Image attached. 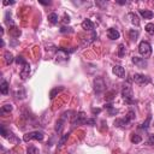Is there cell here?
Returning a JSON list of instances; mask_svg holds the SVG:
<instances>
[{
  "label": "cell",
  "mask_w": 154,
  "mask_h": 154,
  "mask_svg": "<svg viewBox=\"0 0 154 154\" xmlns=\"http://www.w3.org/2000/svg\"><path fill=\"white\" fill-rule=\"evenodd\" d=\"M130 141L132 142V143H140L141 141H142V137L140 136V135H137V134H131V136H130Z\"/></svg>",
  "instance_id": "cell-25"
},
{
  "label": "cell",
  "mask_w": 154,
  "mask_h": 154,
  "mask_svg": "<svg viewBox=\"0 0 154 154\" xmlns=\"http://www.w3.org/2000/svg\"><path fill=\"white\" fill-rule=\"evenodd\" d=\"M81 25H82V28H83L84 30H88V31H90V30L94 29V23H93L90 19H84Z\"/></svg>",
  "instance_id": "cell-14"
},
{
  "label": "cell",
  "mask_w": 154,
  "mask_h": 154,
  "mask_svg": "<svg viewBox=\"0 0 154 154\" xmlns=\"http://www.w3.org/2000/svg\"><path fill=\"white\" fill-rule=\"evenodd\" d=\"M57 61H61V60H67L69 59V53H67V51L66 49H63V48H60V49H58V52H57Z\"/></svg>",
  "instance_id": "cell-11"
},
{
  "label": "cell",
  "mask_w": 154,
  "mask_h": 154,
  "mask_svg": "<svg viewBox=\"0 0 154 154\" xmlns=\"http://www.w3.org/2000/svg\"><path fill=\"white\" fill-rule=\"evenodd\" d=\"M150 120H152V117H150V116H148V118L146 119V122H144V123H142L140 128H141V129H144V130H147V129H148V126H149V123H150Z\"/></svg>",
  "instance_id": "cell-31"
},
{
  "label": "cell",
  "mask_w": 154,
  "mask_h": 154,
  "mask_svg": "<svg viewBox=\"0 0 154 154\" xmlns=\"http://www.w3.org/2000/svg\"><path fill=\"white\" fill-rule=\"evenodd\" d=\"M129 17H130V20H131V23H132L134 25H136V26L140 25V19H138V17H137L136 13L131 12V13H129Z\"/></svg>",
  "instance_id": "cell-19"
},
{
  "label": "cell",
  "mask_w": 154,
  "mask_h": 154,
  "mask_svg": "<svg viewBox=\"0 0 154 154\" xmlns=\"http://www.w3.org/2000/svg\"><path fill=\"white\" fill-rule=\"evenodd\" d=\"M19 75H20L22 79H26L29 77V75H30V65H29V63H26L25 65L22 66V69L19 71Z\"/></svg>",
  "instance_id": "cell-9"
},
{
  "label": "cell",
  "mask_w": 154,
  "mask_h": 154,
  "mask_svg": "<svg viewBox=\"0 0 154 154\" xmlns=\"http://www.w3.org/2000/svg\"><path fill=\"white\" fill-rule=\"evenodd\" d=\"M87 116H85V113L84 112H79L76 117H75V119H73V122H72V125H81V124H85V122H87Z\"/></svg>",
  "instance_id": "cell-7"
},
{
  "label": "cell",
  "mask_w": 154,
  "mask_h": 154,
  "mask_svg": "<svg viewBox=\"0 0 154 154\" xmlns=\"http://www.w3.org/2000/svg\"><path fill=\"white\" fill-rule=\"evenodd\" d=\"M91 112L95 114V113H100V112H101V109H100V108H93V109H91Z\"/></svg>",
  "instance_id": "cell-39"
},
{
  "label": "cell",
  "mask_w": 154,
  "mask_h": 154,
  "mask_svg": "<svg viewBox=\"0 0 154 154\" xmlns=\"http://www.w3.org/2000/svg\"><path fill=\"white\" fill-rule=\"evenodd\" d=\"M0 132H1V136H2L4 138L8 140L10 142H18V138L13 135L12 131L7 130V129L5 128V125H1V128H0Z\"/></svg>",
  "instance_id": "cell-4"
},
{
  "label": "cell",
  "mask_w": 154,
  "mask_h": 154,
  "mask_svg": "<svg viewBox=\"0 0 154 154\" xmlns=\"http://www.w3.org/2000/svg\"><path fill=\"white\" fill-rule=\"evenodd\" d=\"M63 22H64V23H65V24H66V23H67V24H69V23H70V17H69V16H67V14H66V13H65V14H64V19H63Z\"/></svg>",
  "instance_id": "cell-38"
},
{
  "label": "cell",
  "mask_w": 154,
  "mask_h": 154,
  "mask_svg": "<svg viewBox=\"0 0 154 154\" xmlns=\"http://www.w3.org/2000/svg\"><path fill=\"white\" fill-rule=\"evenodd\" d=\"M124 55H125V46L123 43H120L119 47H118V57L119 58H123Z\"/></svg>",
  "instance_id": "cell-29"
},
{
  "label": "cell",
  "mask_w": 154,
  "mask_h": 154,
  "mask_svg": "<svg viewBox=\"0 0 154 154\" xmlns=\"http://www.w3.org/2000/svg\"><path fill=\"white\" fill-rule=\"evenodd\" d=\"M23 140L25 142H29L31 140H36V141H42L43 140V132L42 131H30V132H26L24 136H23Z\"/></svg>",
  "instance_id": "cell-2"
},
{
  "label": "cell",
  "mask_w": 154,
  "mask_h": 154,
  "mask_svg": "<svg viewBox=\"0 0 154 154\" xmlns=\"http://www.w3.org/2000/svg\"><path fill=\"white\" fill-rule=\"evenodd\" d=\"M73 30H72V28H70V26H63L61 29H60V32H72Z\"/></svg>",
  "instance_id": "cell-36"
},
{
  "label": "cell",
  "mask_w": 154,
  "mask_h": 154,
  "mask_svg": "<svg viewBox=\"0 0 154 154\" xmlns=\"http://www.w3.org/2000/svg\"><path fill=\"white\" fill-rule=\"evenodd\" d=\"M105 108H107V109H108V114H109V116H114V114H117V113H118V109H116L111 103L105 105Z\"/></svg>",
  "instance_id": "cell-24"
},
{
  "label": "cell",
  "mask_w": 154,
  "mask_h": 154,
  "mask_svg": "<svg viewBox=\"0 0 154 154\" xmlns=\"http://www.w3.org/2000/svg\"><path fill=\"white\" fill-rule=\"evenodd\" d=\"M6 23H7L8 25H13V20H12V18H11L10 12H6Z\"/></svg>",
  "instance_id": "cell-34"
},
{
  "label": "cell",
  "mask_w": 154,
  "mask_h": 154,
  "mask_svg": "<svg viewBox=\"0 0 154 154\" xmlns=\"http://www.w3.org/2000/svg\"><path fill=\"white\" fill-rule=\"evenodd\" d=\"M107 36H108L109 40H117V38H119L120 34H119V31H118L117 29L109 28V29L107 30Z\"/></svg>",
  "instance_id": "cell-13"
},
{
  "label": "cell",
  "mask_w": 154,
  "mask_h": 154,
  "mask_svg": "<svg viewBox=\"0 0 154 154\" xmlns=\"http://www.w3.org/2000/svg\"><path fill=\"white\" fill-rule=\"evenodd\" d=\"M144 29H146V31H147L148 34L154 35V23H148V24H146Z\"/></svg>",
  "instance_id": "cell-28"
},
{
  "label": "cell",
  "mask_w": 154,
  "mask_h": 154,
  "mask_svg": "<svg viewBox=\"0 0 154 154\" xmlns=\"http://www.w3.org/2000/svg\"><path fill=\"white\" fill-rule=\"evenodd\" d=\"M85 124H87V125H95V119H93V118H88L87 122H85Z\"/></svg>",
  "instance_id": "cell-37"
},
{
  "label": "cell",
  "mask_w": 154,
  "mask_h": 154,
  "mask_svg": "<svg viewBox=\"0 0 154 154\" xmlns=\"http://www.w3.org/2000/svg\"><path fill=\"white\" fill-rule=\"evenodd\" d=\"M147 143L150 144V146H154V134H150V135L148 136V141H147Z\"/></svg>",
  "instance_id": "cell-35"
},
{
  "label": "cell",
  "mask_w": 154,
  "mask_h": 154,
  "mask_svg": "<svg viewBox=\"0 0 154 154\" xmlns=\"http://www.w3.org/2000/svg\"><path fill=\"white\" fill-rule=\"evenodd\" d=\"M16 96H17V99H20V100L25 99V96H26V91H25V89H24V88H20L19 90H17Z\"/></svg>",
  "instance_id": "cell-22"
},
{
  "label": "cell",
  "mask_w": 154,
  "mask_h": 154,
  "mask_svg": "<svg viewBox=\"0 0 154 154\" xmlns=\"http://www.w3.org/2000/svg\"><path fill=\"white\" fill-rule=\"evenodd\" d=\"M129 123H130V120H128L126 118H123V119H117L114 122V125L118 128H126L129 125Z\"/></svg>",
  "instance_id": "cell-16"
},
{
  "label": "cell",
  "mask_w": 154,
  "mask_h": 154,
  "mask_svg": "<svg viewBox=\"0 0 154 154\" xmlns=\"http://www.w3.org/2000/svg\"><path fill=\"white\" fill-rule=\"evenodd\" d=\"M67 137H69V132H67V134H64V135H63V137L60 138V141H59V143H58V144H59V147H61V146H63V144L65 143V141L67 140Z\"/></svg>",
  "instance_id": "cell-33"
},
{
  "label": "cell",
  "mask_w": 154,
  "mask_h": 154,
  "mask_svg": "<svg viewBox=\"0 0 154 154\" xmlns=\"http://www.w3.org/2000/svg\"><path fill=\"white\" fill-rule=\"evenodd\" d=\"M122 96L123 99L131 103L132 102V97H134V94H132V88L130 87V84H124L123 85V89H122Z\"/></svg>",
  "instance_id": "cell-3"
},
{
  "label": "cell",
  "mask_w": 154,
  "mask_h": 154,
  "mask_svg": "<svg viewBox=\"0 0 154 154\" xmlns=\"http://www.w3.org/2000/svg\"><path fill=\"white\" fill-rule=\"evenodd\" d=\"M0 91H1V94H4V95H6V94L8 93V83H7L6 81H2V82H1V84H0Z\"/></svg>",
  "instance_id": "cell-21"
},
{
  "label": "cell",
  "mask_w": 154,
  "mask_h": 154,
  "mask_svg": "<svg viewBox=\"0 0 154 154\" xmlns=\"http://www.w3.org/2000/svg\"><path fill=\"white\" fill-rule=\"evenodd\" d=\"M4 59H5V63H6V65H10V64H12L13 61H14V57H13V54L11 53V52H8V51H6L5 53H4Z\"/></svg>",
  "instance_id": "cell-15"
},
{
  "label": "cell",
  "mask_w": 154,
  "mask_h": 154,
  "mask_svg": "<svg viewBox=\"0 0 154 154\" xmlns=\"http://www.w3.org/2000/svg\"><path fill=\"white\" fill-rule=\"evenodd\" d=\"M11 36H13V37H18L19 35H20V30L19 29H17L16 26H13L12 29H11Z\"/></svg>",
  "instance_id": "cell-32"
},
{
  "label": "cell",
  "mask_w": 154,
  "mask_h": 154,
  "mask_svg": "<svg viewBox=\"0 0 154 154\" xmlns=\"http://www.w3.org/2000/svg\"><path fill=\"white\" fill-rule=\"evenodd\" d=\"M26 154H40V150L35 146H29L26 149Z\"/></svg>",
  "instance_id": "cell-27"
},
{
  "label": "cell",
  "mask_w": 154,
  "mask_h": 154,
  "mask_svg": "<svg viewBox=\"0 0 154 154\" xmlns=\"http://www.w3.org/2000/svg\"><path fill=\"white\" fill-rule=\"evenodd\" d=\"M138 12H140V14H141L144 19H150V18L153 17V14H154L150 10H140Z\"/></svg>",
  "instance_id": "cell-17"
},
{
  "label": "cell",
  "mask_w": 154,
  "mask_h": 154,
  "mask_svg": "<svg viewBox=\"0 0 154 154\" xmlns=\"http://www.w3.org/2000/svg\"><path fill=\"white\" fill-rule=\"evenodd\" d=\"M48 20H49L52 24H57V23L59 22V17H58V14H57V13L52 12V13H49V14H48Z\"/></svg>",
  "instance_id": "cell-20"
},
{
  "label": "cell",
  "mask_w": 154,
  "mask_h": 154,
  "mask_svg": "<svg viewBox=\"0 0 154 154\" xmlns=\"http://www.w3.org/2000/svg\"><path fill=\"white\" fill-rule=\"evenodd\" d=\"M132 63L137 66V67H140V69H144V67H147V65H148V63H147V60L144 59V58H140V57H132Z\"/></svg>",
  "instance_id": "cell-8"
},
{
  "label": "cell",
  "mask_w": 154,
  "mask_h": 154,
  "mask_svg": "<svg viewBox=\"0 0 154 154\" xmlns=\"http://www.w3.org/2000/svg\"><path fill=\"white\" fill-rule=\"evenodd\" d=\"M12 105L11 103H6L4 106H1V114H5V113H10L12 111Z\"/></svg>",
  "instance_id": "cell-23"
},
{
  "label": "cell",
  "mask_w": 154,
  "mask_h": 154,
  "mask_svg": "<svg viewBox=\"0 0 154 154\" xmlns=\"http://www.w3.org/2000/svg\"><path fill=\"white\" fill-rule=\"evenodd\" d=\"M138 52L143 58H149L152 54V46L148 41H141L138 45Z\"/></svg>",
  "instance_id": "cell-1"
},
{
  "label": "cell",
  "mask_w": 154,
  "mask_h": 154,
  "mask_svg": "<svg viewBox=\"0 0 154 154\" xmlns=\"http://www.w3.org/2000/svg\"><path fill=\"white\" fill-rule=\"evenodd\" d=\"M105 89H106V83H105L103 78H102V77H96V78L94 79V90H95V93L100 94V93H102Z\"/></svg>",
  "instance_id": "cell-5"
},
{
  "label": "cell",
  "mask_w": 154,
  "mask_h": 154,
  "mask_svg": "<svg viewBox=\"0 0 154 154\" xmlns=\"http://www.w3.org/2000/svg\"><path fill=\"white\" fill-rule=\"evenodd\" d=\"M14 61H16L18 65H22V66H23V65H25V64L28 63V61H26V60L23 58V55H18V57H16Z\"/></svg>",
  "instance_id": "cell-30"
},
{
  "label": "cell",
  "mask_w": 154,
  "mask_h": 154,
  "mask_svg": "<svg viewBox=\"0 0 154 154\" xmlns=\"http://www.w3.org/2000/svg\"><path fill=\"white\" fill-rule=\"evenodd\" d=\"M138 35H140V32H138V30H135V29H131V30L129 31V36H130V38H131L132 41H136V40H137V37H138Z\"/></svg>",
  "instance_id": "cell-26"
},
{
  "label": "cell",
  "mask_w": 154,
  "mask_h": 154,
  "mask_svg": "<svg viewBox=\"0 0 154 154\" xmlns=\"http://www.w3.org/2000/svg\"><path fill=\"white\" fill-rule=\"evenodd\" d=\"M118 4H120V5H124V4H126V1H118Z\"/></svg>",
  "instance_id": "cell-41"
},
{
  "label": "cell",
  "mask_w": 154,
  "mask_h": 154,
  "mask_svg": "<svg viewBox=\"0 0 154 154\" xmlns=\"http://www.w3.org/2000/svg\"><path fill=\"white\" fill-rule=\"evenodd\" d=\"M107 2H100V1H96V5H99V6H105Z\"/></svg>",
  "instance_id": "cell-40"
},
{
  "label": "cell",
  "mask_w": 154,
  "mask_h": 154,
  "mask_svg": "<svg viewBox=\"0 0 154 154\" xmlns=\"http://www.w3.org/2000/svg\"><path fill=\"white\" fill-rule=\"evenodd\" d=\"M66 114H67V112H66V113H64V114L61 116V118H60V119H58V122H57V124H55V132L60 134V132L63 131L64 123H65V119H66Z\"/></svg>",
  "instance_id": "cell-10"
},
{
  "label": "cell",
  "mask_w": 154,
  "mask_h": 154,
  "mask_svg": "<svg viewBox=\"0 0 154 154\" xmlns=\"http://www.w3.org/2000/svg\"><path fill=\"white\" fill-rule=\"evenodd\" d=\"M132 78H134L135 83H137V84H140V85H144V84L150 83V78H149L148 76L143 75V73H135Z\"/></svg>",
  "instance_id": "cell-6"
},
{
  "label": "cell",
  "mask_w": 154,
  "mask_h": 154,
  "mask_svg": "<svg viewBox=\"0 0 154 154\" xmlns=\"http://www.w3.org/2000/svg\"><path fill=\"white\" fill-rule=\"evenodd\" d=\"M61 90H64V87H54V88L51 90V93H49V99L53 100V99L55 97V95L59 94Z\"/></svg>",
  "instance_id": "cell-18"
},
{
  "label": "cell",
  "mask_w": 154,
  "mask_h": 154,
  "mask_svg": "<svg viewBox=\"0 0 154 154\" xmlns=\"http://www.w3.org/2000/svg\"><path fill=\"white\" fill-rule=\"evenodd\" d=\"M112 72H113L117 77H119V78H123V77L125 76V70H124V67L120 66V65H114L113 69H112Z\"/></svg>",
  "instance_id": "cell-12"
}]
</instances>
